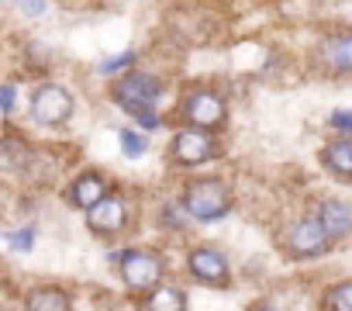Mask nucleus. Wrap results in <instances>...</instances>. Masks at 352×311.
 Instances as JSON below:
<instances>
[{
    "mask_svg": "<svg viewBox=\"0 0 352 311\" xmlns=\"http://www.w3.org/2000/svg\"><path fill=\"white\" fill-rule=\"evenodd\" d=\"M232 204V194L221 180H194L187 184V194H184V208L187 215H194L197 222H214L228 211Z\"/></svg>",
    "mask_w": 352,
    "mask_h": 311,
    "instance_id": "f257e3e1",
    "label": "nucleus"
},
{
    "mask_svg": "<svg viewBox=\"0 0 352 311\" xmlns=\"http://www.w3.org/2000/svg\"><path fill=\"white\" fill-rule=\"evenodd\" d=\"M114 100L128 111V114H138V111H152V104L159 100V94H162V83L155 80V76H148V73H138V69H131V73H124L121 80H114Z\"/></svg>",
    "mask_w": 352,
    "mask_h": 311,
    "instance_id": "f03ea898",
    "label": "nucleus"
},
{
    "mask_svg": "<svg viewBox=\"0 0 352 311\" xmlns=\"http://www.w3.org/2000/svg\"><path fill=\"white\" fill-rule=\"evenodd\" d=\"M32 118L38 125H63L73 118V94L59 83H45L32 94Z\"/></svg>",
    "mask_w": 352,
    "mask_h": 311,
    "instance_id": "7ed1b4c3",
    "label": "nucleus"
},
{
    "mask_svg": "<svg viewBox=\"0 0 352 311\" xmlns=\"http://www.w3.org/2000/svg\"><path fill=\"white\" fill-rule=\"evenodd\" d=\"M121 277L131 290H155L159 277H162V263L155 253H121Z\"/></svg>",
    "mask_w": 352,
    "mask_h": 311,
    "instance_id": "20e7f679",
    "label": "nucleus"
},
{
    "mask_svg": "<svg viewBox=\"0 0 352 311\" xmlns=\"http://www.w3.org/2000/svg\"><path fill=\"white\" fill-rule=\"evenodd\" d=\"M184 118L190 121V128H218L225 121V100L214 90H190V97L184 100Z\"/></svg>",
    "mask_w": 352,
    "mask_h": 311,
    "instance_id": "39448f33",
    "label": "nucleus"
},
{
    "mask_svg": "<svg viewBox=\"0 0 352 311\" xmlns=\"http://www.w3.org/2000/svg\"><path fill=\"white\" fill-rule=\"evenodd\" d=\"M287 246H290V253H294V256H300V259H314V256L328 253L331 235L321 228V222H318V218H304V222H297V225L290 228Z\"/></svg>",
    "mask_w": 352,
    "mask_h": 311,
    "instance_id": "423d86ee",
    "label": "nucleus"
},
{
    "mask_svg": "<svg viewBox=\"0 0 352 311\" xmlns=\"http://www.w3.org/2000/svg\"><path fill=\"white\" fill-rule=\"evenodd\" d=\"M214 138L201 128H184V131H176L173 138V160L176 163H187V167H197V163H208L211 156H214Z\"/></svg>",
    "mask_w": 352,
    "mask_h": 311,
    "instance_id": "0eeeda50",
    "label": "nucleus"
},
{
    "mask_svg": "<svg viewBox=\"0 0 352 311\" xmlns=\"http://www.w3.org/2000/svg\"><path fill=\"white\" fill-rule=\"evenodd\" d=\"M124 218H128V208H124V201L118 194H107L104 201H97L87 211V225L94 232H118L124 225Z\"/></svg>",
    "mask_w": 352,
    "mask_h": 311,
    "instance_id": "6e6552de",
    "label": "nucleus"
},
{
    "mask_svg": "<svg viewBox=\"0 0 352 311\" xmlns=\"http://www.w3.org/2000/svg\"><path fill=\"white\" fill-rule=\"evenodd\" d=\"M318 59L335 73H352V32H335L318 45Z\"/></svg>",
    "mask_w": 352,
    "mask_h": 311,
    "instance_id": "1a4fd4ad",
    "label": "nucleus"
},
{
    "mask_svg": "<svg viewBox=\"0 0 352 311\" xmlns=\"http://www.w3.org/2000/svg\"><path fill=\"white\" fill-rule=\"evenodd\" d=\"M314 218L331 235V242L335 239H345L352 232V204H345V201H321L318 211H314Z\"/></svg>",
    "mask_w": 352,
    "mask_h": 311,
    "instance_id": "9d476101",
    "label": "nucleus"
},
{
    "mask_svg": "<svg viewBox=\"0 0 352 311\" xmlns=\"http://www.w3.org/2000/svg\"><path fill=\"white\" fill-rule=\"evenodd\" d=\"M190 273L204 283H225L228 277V259L218 249H194L190 253Z\"/></svg>",
    "mask_w": 352,
    "mask_h": 311,
    "instance_id": "9b49d317",
    "label": "nucleus"
},
{
    "mask_svg": "<svg viewBox=\"0 0 352 311\" xmlns=\"http://www.w3.org/2000/svg\"><path fill=\"white\" fill-rule=\"evenodd\" d=\"M107 197V184L97 177V173H83L73 187H69V201L76 204V208H94L97 201H104Z\"/></svg>",
    "mask_w": 352,
    "mask_h": 311,
    "instance_id": "f8f14e48",
    "label": "nucleus"
},
{
    "mask_svg": "<svg viewBox=\"0 0 352 311\" xmlns=\"http://www.w3.org/2000/svg\"><path fill=\"white\" fill-rule=\"evenodd\" d=\"M25 311H69V301L56 287H35L25 297Z\"/></svg>",
    "mask_w": 352,
    "mask_h": 311,
    "instance_id": "ddd939ff",
    "label": "nucleus"
},
{
    "mask_svg": "<svg viewBox=\"0 0 352 311\" xmlns=\"http://www.w3.org/2000/svg\"><path fill=\"white\" fill-rule=\"evenodd\" d=\"M324 163L338 177H352V138H338L324 149Z\"/></svg>",
    "mask_w": 352,
    "mask_h": 311,
    "instance_id": "4468645a",
    "label": "nucleus"
},
{
    "mask_svg": "<svg viewBox=\"0 0 352 311\" xmlns=\"http://www.w3.org/2000/svg\"><path fill=\"white\" fill-rule=\"evenodd\" d=\"M145 311H187V297L176 287H155L145 301Z\"/></svg>",
    "mask_w": 352,
    "mask_h": 311,
    "instance_id": "2eb2a0df",
    "label": "nucleus"
},
{
    "mask_svg": "<svg viewBox=\"0 0 352 311\" xmlns=\"http://www.w3.org/2000/svg\"><path fill=\"white\" fill-rule=\"evenodd\" d=\"M328 308H331V311H352V280H349V283H338V287L328 294Z\"/></svg>",
    "mask_w": 352,
    "mask_h": 311,
    "instance_id": "dca6fc26",
    "label": "nucleus"
},
{
    "mask_svg": "<svg viewBox=\"0 0 352 311\" xmlns=\"http://www.w3.org/2000/svg\"><path fill=\"white\" fill-rule=\"evenodd\" d=\"M121 145H124V156H128V160H138V156L145 152V145H148V142H145L138 131L124 128V131H121Z\"/></svg>",
    "mask_w": 352,
    "mask_h": 311,
    "instance_id": "f3484780",
    "label": "nucleus"
},
{
    "mask_svg": "<svg viewBox=\"0 0 352 311\" xmlns=\"http://www.w3.org/2000/svg\"><path fill=\"white\" fill-rule=\"evenodd\" d=\"M32 242H35V232H32V228H25V232H8V246H14V249H32Z\"/></svg>",
    "mask_w": 352,
    "mask_h": 311,
    "instance_id": "a211bd4d",
    "label": "nucleus"
},
{
    "mask_svg": "<svg viewBox=\"0 0 352 311\" xmlns=\"http://www.w3.org/2000/svg\"><path fill=\"white\" fill-rule=\"evenodd\" d=\"M131 59H135L131 52H121V56H114V59H107V63L100 66V73H104V76H111V73H118V69H124V66H128Z\"/></svg>",
    "mask_w": 352,
    "mask_h": 311,
    "instance_id": "6ab92c4d",
    "label": "nucleus"
},
{
    "mask_svg": "<svg viewBox=\"0 0 352 311\" xmlns=\"http://www.w3.org/2000/svg\"><path fill=\"white\" fill-rule=\"evenodd\" d=\"M331 128L352 131V111H335V114H331Z\"/></svg>",
    "mask_w": 352,
    "mask_h": 311,
    "instance_id": "aec40b11",
    "label": "nucleus"
},
{
    "mask_svg": "<svg viewBox=\"0 0 352 311\" xmlns=\"http://www.w3.org/2000/svg\"><path fill=\"white\" fill-rule=\"evenodd\" d=\"M18 4H21V11H25V14H32V18L45 11V0H18Z\"/></svg>",
    "mask_w": 352,
    "mask_h": 311,
    "instance_id": "412c9836",
    "label": "nucleus"
},
{
    "mask_svg": "<svg viewBox=\"0 0 352 311\" xmlns=\"http://www.w3.org/2000/svg\"><path fill=\"white\" fill-rule=\"evenodd\" d=\"M135 118L142 121V128H159V114L155 111H138Z\"/></svg>",
    "mask_w": 352,
    "mask_h": 311,
    "instance_id": "4be33fe9",
    "label": "nucleus"
},
{
    "mask_svg": "<svg viewBox=\"0 0 352 311\" xmlns=\"http://www.w3.org/2000/svg\"><path fill=\"white\" fill-rule=\"evenodd\" d=\"M14 111V87H4V114Z\"/></svg>",
    "mask_w": 352,
    "mask_h": 311,
    "instance_id": "5701e85b",
    "label": "nucleus"
},
{
    "mask_svg": "<svg viewBox=\"0 0 352 311\" xmlns=\"http://www.w3.org/2000/svg\"><path fill=\"white\" fill-rule=\"evenodd\" d=\"M256 311H280V308H273V304H259Z\"/></svg>",
    "mask_w": 352,
    "mask_h": 311,
    "instance_id": "b1692460",
    "label": "nucleus"
}]
</instances>
